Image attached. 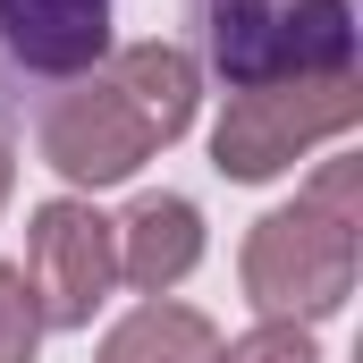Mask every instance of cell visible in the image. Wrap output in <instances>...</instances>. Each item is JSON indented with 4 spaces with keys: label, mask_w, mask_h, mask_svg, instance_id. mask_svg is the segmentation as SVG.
Returning a JSON list of instances; mask_svg holds the SVG:
<instances>
[{
    "label": "cell",
    "mask_w": 363,
    "mask_h": 363,
    "mask_svg": "<svg viewBox=\"0 0 363 363\" xmlns=\"http://www.w3.org/2000/svg\"><path fill=\"white\" fill-rule=\"evenodd\" d=\"M203 101V68L178 43H127L101 68L68 77V93L43 110V161L77 194L127 186L161 144H178Z\"/></svg>",
    "instance_id": "6da1fadb"
},
{
    "label": "cell",
    "mask_w": 363,
    "mask_h": 363,
    "mask_svg": "<svg viewBox=\"0 0 363 363\" xmlns=\"http://www.w3.org/2000/svg\"><path fill=\"white\" fill-rule=\"evenodd\" d=\"M355 118H363V77L355 68H304V77L237 85L220 101V127H211V169L228 186H262L279 169H296L313 144L347 135Z\"/></svg>",
    "instance_id": "7a4b0ae2"
},
{
    "label": "cell",
    "mask_w": 363,
    "mask_h": 363,
    "mask_svg": "<svg viewBox=\"0 0 363 363\" xmlns=\"http://www.w3.org/2000/svg\"><path fill=\"white\" fill-rule=\"evenodd\" d=\"M355 262H363L355 228L330 220V211H313V203L262 211V220L245 228V254H237L245 304H254L262 321H330V313L355 296Z\"/></svg>",
    "instance_id": "3957f363"
},
{
    "label": "cell",
    "mask_w": 363,
    "mask_h": 363,
    "mask_svg": "<svg viewBox=\"0 0 363 363\" xmlns=\"http://www.w3.org/2000/svg\"><path fill=\"white\" fill-rule=\"evenodd\" d=\"M203 9H211V60L237 85L355 68V0H203Z\"/></svg>",
    "instance_id": "277c9868"
},
{
    "label": "cell",
    "mask_w": 363,
    "mask_h": 363,
    "mask_svg": "<svg viewBox=\"0 0 363 363\" xmlns=\"http://www.w3.org/2000/svg\"><path fill=\"white\" fill-rule=\"evenodd\" d=\"M17 271H26V296H34L43 330H93V313L118 287V237L85 194H51L26 220V262Z\"/></svg>",
    "instance_id": "5b68a950"
},
{
    "label": "cell",
    "mask_w": 363,
    "mask_h": 363,
    "mask_svg": "<svg viewBox=\"0 0 363 363\" xmlns=\"http://www.w3.org/2000/svg\"><path fill=\"white\" fill-rule=\"evenodd\" d=\"M0 43L34 77H85L110 60V0H0Z\"/></svg>",
    "instance_id": "8992f818"
},
{
    "label": "cell",
    "mask_w": 363,
    "mask_h": 363,
    "mask_svg": "<svg viewBox=\"0 0 363 363\" xmlns=\"http://www.w3.org/2000/svg\"><path fill=\"white\" fill-rule=\"evenodd\" d=\"M110 237H118V279L135 296H169L203 262V211L186 194H135L127 220H110Z\"/></svg>",
    "instance_id": "52a82bcc"
},
{
    "label": "cell",
    "mask_w": 363,
    "mask_h": 363,
    "mask_svg": "<svg viewBox=\"0 0 363 363\" xmlns=\"http://www.w3.org/2000/svg\"><path fill=\"white\" fill-rule=\"evenodd\" d=\"M93 363H220V321L194 313V304H169V296H144Z\"/></svg>",
    "instance_id": "ba28073f"
},
{
    "label": "cell",
    "mask_w": 363,
    "mask_h": 363,
    "mask_svg": "<svg viewBox=\"0 0 363 363\" xmlns=\"http://www.w3.org/2000/svg\"><path fill=\"white\" fill-rule=\"evenodd\" d=\"M220 363H321V347H313L304 321H254L245 338L220 347Z\"/></svg>",
    "instance_id": "9c48e42d"
},
{
    "label": "cell",
    "mask_w": 363,
    "mask_h": 363,
    "mask_svg": "<svg viewBox=\"0 0 363 363\" xmlns=\"http://www.w3.org/2000/svg\"><path fill=\"white\" fill-rule=\"evenodd\" d=\"M34 347H43V313L26 296V271L0 262V363H34Z\"/></svg>",
    "instance_id": "30bf717a"
},
{
    "label": "cell",
    "mask_w": 363,
    "mask_h": 363,
    "mask_svg": "<svg viewBox=\"0 0 363 363\" xmlns=\"http://www.w3.org/2000/svg\"><path fill=\"white\" fill-rule=\"evenodd\" d=\"M304 203H313V211H330V220H347V228H363V211H355V161H330V169L313 178Z\"/></svg>",
    "instance_id": "8fae6325"
},
{
    "label": "cell",
    "mask_w": 363,
    "mask_h": 363,
    "mask_svg": "<svg viewBox=\"0 0 363 363\" xmlns=\"http://www.w3.org/2000/svg\"><path fill=\"white\" fill-rule=\"evenodd\" d=\"M9 186H17V152L0 144V211H9Z\"/></svg>",
    "instance_id": "7c38bea8"
}]
</instances>
